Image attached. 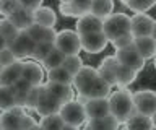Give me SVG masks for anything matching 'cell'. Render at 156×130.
I'll list each match as a JSON object with an SVG mask.
<instances>
[{"label":"cell","instance_id":"cell-1","mask_svg":"<svg viewBox=\"0 0 156 130\" xmlns=\"http://www.w3.org/2000/svg\"><path fill=\"white\" fill-rule=\"evenodd\" d=\"M73 86L81 96V103H85L86 99L109 98L111 96V86L101 76L99 70L93 69L90 65H83V69L73 76Z\"/></svg>","mask_w":156,"mask_h":130},{"label":"cell","instance_id":"cell-2","mask_svg":"<svg viewBox=\"0 0 156 130\" xmlns=\"http://www.w3.org/2000/svg\"><path fill=\"white\" fill-rule=\"evenodd\" d=\"M109 107L111 115L119 120V124H125L133 114H136L133 104V93L127 88H119L109 96Z\"/></svg>","mask_w":156,"mask_h":130},{"label":"cell","instance_id":"cell-3","mask_svg":"<svg viewBox=\"0 0 156 130\" xmlns=\"http://www.w3.org/2000/svg\"><path fill=\"white\" fill-rule=\"evenodd\" d=\"M102 31L107 36V39L111 42L117 39V37L129 34L132 33V20L129 15L125 13H112L111 16H107L104 20V25H102Z\"/></svg>","mask_w":156,"mask_h":130},{"label":"cell","instance_id":"cell-4","mask_svg":"<svg viewBox=\"0 0 156 130\" xmlns=\"http://www.w3.org/2000/svg\"><path fill=\"white\" fill-rule=\"evenodd\" d=\"M62 120L65 122V125H72V127H80L86 122L88 115H86V109H85V103H81L80 99L78 101H70V103L62 104L60 111Z\"/></svg>","mask_w":156,"mask_h":130},{"label":"cell","instance_id":"cell-5","mask_svg":"<svg viewBox=\"0 0 156 130\" xmlns=\"http://www.w3.org/2000/svg\"><path fill=\"white\" fill-rule=\"evenodd\" d=\"M54 46L63 55H76L81 51V36L76 31H72V30L58 31Z\"/></svg>","mask_w":156,"mask_h":130},{"label":"cell","instance_id":"cell-6","mask_svg":"<svg viewBox=\"0 0 156 130\" xmlns=\"http://www.w3.org/2000/svg\"><path fill=\"white\" fill-rule=\"evenodd\" d=\"M133 104L138 114L151 117L156 112V91L153 90H138L133 93Z\"/></svg>","mask_w":156,"mask_h":130},{"label":"cell","instance_id":"cell-7","mask_svg":"<svg viewBox=\"0 0 156 130\" xmlns=\"http://www.w3.org/2000/svg\"><path fill=\"white\" fill-rule=\"evenodd\" d=\"M115 57H117V60L120 62L122 67L133 70V72H136V73L145 69V62L146 60L140 55V52L136 51L135 46H129V47H125V49L117 51Z\"/></svg>","mask_w":156,"mask_h":130},{"label":"cell","instance_id":"cell-8","mask_svg":"<svg viewBox=\"0 0 156 130\" xmlns=\"http://www.w3.org/2000/svg\"><path fill=\"white\" fill-rule=\"evenodd\" d=\"M34 47H36V42H34V39H31V36L26 31H20L18 36L8 44V49L18 59H21V57H31L34 52Z\"/></svg>","mask_w":156,"mask_h":130},{"label":"cell","instance_id":"cell-9","mask_svg":"<svg viewBox=\"0 0 156 130\" xmlns=\"http://www.w3.org/2000/svg\"><path fill=\"white\" fill-rule=\"evenodd\" d=\"M99 73L101 76L106 80V83L111 86H117V78H119V73H120V70H122V65H120V62L117 60V57L115 55H109V57H106L104 60L101 62V65H99Z\"/></svg>","mask_w":156,"mask_h":130},{"label":"cell","instance_id":"cell-10","mask_svg":"<svg viewBox=\"0 0 156 130\" xmlns=\"http://www.w3.org/2000/svg\"><path fill=\"white\" fill-rule=\"evenodd\" d=\"M107 42H109V39L104 34V31L90 33V34L81 36V49L88 54H99L106 49Z\"/></svg>","mask_w":156,"mask_h":130},{"label":"cell","instance_id":"cell-11","mask_svg":"<svg viewBox=\"0 0 156 130\" xmlns=\"http://www.w3.org/2000/svg\"><path fill=\"white\" fill-rule=\"evenodd\" d=\"M130 20H132V34H133V37L151 36L154 20L148 13H135L133 16H130Z\"/></svg>","mask_w":156,"mask_h":130},{"label":"cell","instance_id":"cell-12","mask_svg":"<svg viewBox=\"0 0 156 130\" xmlns=\"http://www.w3.org/2000/svg\"><path fill=\"white\" fill-rule=\"evenodd\" d=\"M24 117V107L21 106H15L13 109L3 111L0 115V124H2V130H21Z\"/></svg>","mask_w":156,"mask_h":130},{"label":"cell","instance_id":"cell-13","mask_svg":"<svg viewBox=\"0 0 156 130\" xmlns=\"http://www.w3.org/2000/svg\"><path fill=\"white\" fill-rule=\"evenodd\" d=\"M85 109H86L88 120L98 119V117H104V115H109V114H111L109 98L86 99V101H85Z\"/></svg>","mask_w":156,"mask_h":130},{"label":"cell","instance_id":"cell-14","mask_svg":"<svg viewBox=\"0 0 156 130\" xmlns=\"http://www.w3.org/2000/svg\"><path fill=\"white\" fill-rule=\"evenodd\" d=\"M102 25H104V21L101 20V18L94 16L93 13H86V15L80 16L76 20V33L80 36L83 34H90V33H98V31H102Z\"/></svg>","mask_w":156,"mask_h":130},{"label":"cell","instance_id":"cell-15","mask_svg":"<svg viewBox=\"0 0 156 130\" xmlns=\"http://www.w3.org/2000/svg\"><path fill=\"white\" fill-rule=\"evenodd\" d=\"M23 64L24 62H15V64L3 67L2 73H0V86H13L16 81L21 80L23 75Z\"/></svg>","mask_w":156,"mask_h":130},{"label":"cell","instance_id":"cell-16","mask_svg":"<svg viewBox=\"0 0 156 130\" xmlns=\"http://www.w3.org/2000/svg\"><path fill=\"white\" fill-rule=\"evenodd\" d=\"M23 80H26L29 85L37 86L42 85V78H44V67L39 65L37 62H24L23 64Z\"/></svg>","mask_w":156,"mask_h":130},{"label":"cell","instance_id":"cell-17","mask_svg":"<svg viewBox=\"0 0 156 130\" xmlns=\"http://www.w3.org/2000/svg\"><path fill=\"white\" fill-rule=\"evenodd\" d=\"M8 20L12 21L20 31H28V28H31L34 25V12L20 7L8 16Z\"/></svg>","mask_w":156,"mask_h":130},{"label":"cell","instance_id":"cell-18","mask_svg":"<svg viewBox=\"0 0 156 130\" xmlns=\"http://www.w3.org/2000/svg\"><path fill=\"white\" fill-rule=\"evenodd\" d=\"M28 34L31 36V39H34L36 44L39 42H55V37H57V31L54 28H47V26H41V25H34L31 28H28Z\"/></svg>","mask_w":156,"mask_h":130},{"label":"cell","instance_id":"cell-19","mask_svg":"<svg viewBox=\"0 0 156 130\" xmlns=\"http://www.w3.org/2000/svg\"><path fill=\"white\" fill-rule=\"evenodd\" d=\"M46 91L51 96H54L57 101H60L62 104L73 101V96H75L72 86L60 85V83H52V81H47V83H46Z\"/></svg>","mask_w":156,"mask_h":130},{"label":"cell","instance_id":"cell-20","mask_svg":"<svg viewBox=\"0 0 156 130\" xmlns=\"http://www.w3.org/2000/svg\"><path fill=\"white\" fill-rule=\"evenodd\" d=\"M60 107H62V103H60V101H57L54 96H51V94L46 91V93H44V96L41 98V101H39V104H37V107H36V112L41 115V117H44V115L58 114Z\"/></svg>","mask_w":156,"mask_h":130},{"label":"cell","instance_id":"cell-21","mask_svg":"<svg viewBox=\"0 0 156 130\" xmlns=\"http://www.w3.org/2000/svg\"><path fill=\"white\" fill-rule=\"evenodd\" d=\"M133 46L136 47V51L140 52V55L145 60L154 59L156 55V41L151 36H143V37H135Z\"/></svg>","mask_w":156,"mask_h":130},{"label":"cell","instance_id":"cell-22","mask_svg":"<svg viewBox=\"0 0 156 130\" xmlns=\"http://www.w3.org/2000/svg\"><path fill=\"white\" fill-rule=\"evenodd\" d=\"M119 120L114 115H104V117H98L88 120L85 130H119Z\"/></svg>","mask_w":156,"mask_h":130},{"label":"cell","instance_id":"cell-23","mask_svg":"<svg viewBox=\"0 0 156 130\" xmlns=\"http://www.w3.org/2000/svg\"><path fill=\"white\" fill-rule=\"evenodd\" d=\"M34 23L41 26L54 28V25L57 23V15L51 7H41L34 12Z\"/></svg>","mask_w":156,"mask_h":130},{"label":"cell","instance_id":"cell-24","mask_svg":"<svg viewBox=\"0 0 156 130\" xmlns=\"http://www.w3.org/2000/svg\"><path fill=\"white\" fill-rule=\"evenodd\" d=\"M125 128L127 130H153L154 127H153V122H151V117L136 112L125 122Z\"/></svg>","mask_w":156,"mask_h":130},{"label":"cell","instance_id":"cell-25","mask_svg":"<svg viewBox=\"0 0 156 130\" xmlns=\"http://www.w3.org/2000/svg\"><path fill=\"white\" fill-rule=\"evenodd\" d=\"M91 13L104 21L114 13V0H94L91 5Z\"/></svg>","mask_w":156,"mask_h":130},{"label":"cell","instance_id":"cell-26","mask_svg":"<svg viewBox=\"0 0 156 130\" xmlns=\"http://www.w3.org/2000/svg\"><path fill=\"white\" fill-rule=\"evenodd\" d=\"M18 106L13 86H0V111H8Z\"/></svg>","mask_w":156,"mask_h":130},{"label":"cell","instance_id":"cell-27","mask_svg":"<svg viewBox=\"0 0 156 130\" xmlns=\"http://www.w3.org/2000/svg\"><path fill=\"white\" fill-rule=\"evenodd\" d=\"M47 81L72 86V85H73V76L68 73V72L63 69V67H57V69H52V70L47 72Z\"/></svg>","mask_w":156,"mask_h":130},{"label":"cell","instance_id":"cell-28","mask_svg":"<svg viewBox=\"0 0 156 130\" xmlns=\"http://www.w3.org/2000/svg\"><path fill=\"white\" fill-rule=\"evenodd\" d=\"M39 127L42 130H62L65 127V122L62 120L60 114H51V115H44L39 120Z\"/></svg>","mask_w":156,"mask_h":130},{"label":"cell","instance_id":"cell-29","mask_svg":"<svg viewBox=\"0 0 156 130\" xmlns=\"http://www.w3.org/2000/svg\"><path fill=\"white\" fill-rule=\"evenodd\" d=\"M13 90H15V93H16V101H18V106H21V107H24V104H26V99H28V96L29 93H31V90H33V85H29L26 80H20L16 81V83L13 85Z\"/></svg>","mask_w":156,"mask_h":130},{"label":"cell","instance_id":"cell-30","mask_svg":"<svg viewBox=\"0 0 156 130\" xmlns=\"http://www.w3.org/2000/svg\"><path fill=\"white\" fill-rule=\"evenodd\" d=\"M120 2L135 13H146L156 5V0H120Z\"/></svg>","mask_w":156,"mask_h":130},{"label":"cell","instance_id":"cell-31","mask_svg":"<svg viewBox=\"0 0 156 130\" xmlns=\"http://www.w3.org/2000/svg\"><path fill=\"white\" fill-rule=\"evenodd\" d=\"M44 93H46V85H37V86H33L31 93H29L28 99H26V104H24V109H33L36 111L39 101H41V98L44 96Z\"/></svg>","mask_w":156,"mask_h":130},{"label":"cell","instance_id":"cell-32","mask_svg":"<svg viewBox=\"0 0 156 130\" xmlns=\"http://www.w3.org/2000/svg\"><path fill=\"white\" fill-rule=\"evenodd\" d=\"M62 67H63V69H65L72 76H75L78 72L83 69V60H81V57L78 55V54H76V55H65Z\"/></svg>","mask_w":156,"mask_h":130},{"label":"cell","instance_id":"cell-33","mask_svg":"<svg viewBox=\"0 0 156 130\" xmlns=\"http://www.w3.org/2000/svg\"><path fill=\"white\" fill-rule=\"evenodd\" d=\"M18 33H20V30L8 20V18H2V20H0V34L7 39L8 44L18 36Z\"/></svg>","mask_w":156,"mask_h":130},{"label":"cell","instance_id":"cell-34","mask_svg":"<svg viewBox=\"0 0 156 130\" xmlns=\"http://www.w3.org/2000/svg\"><path fill=\"white\" fill-rule=\"evenodd\" d=\"M63 59H65V55H63L58 49H54L51 54L46 57V60L42 62V67H44L47 72L52 70V69H57V67H62Z\"/></svg>","mask_w":156,"mask_h":130},{"label":"cell","instance_id":"cell-35","mask_svg":"<svg viewBox=\"0 0 156 130\" xmlns=\"http://www.w3.org/2000/svg\"><path fill=\"white\" fill-rule=\"evenodd\" d=\"M54 49H55V46H54L52 42H39V44H36V47H34V52H33L31 57L37 62H44L46 57L51 54Z\"/></svg>","mask_w":156,"mask_h":130},{"label":"cell","instance_id":"cell-36","mask_svg":"<svg viewBox=\"0 0 156 130\" xmlns=\"http://www.w3.org/2000/svg\"><path fill=\"white\" fill-rule=\"evenodd\" d=\"M135 78H136V72L122 67V70L119 73V78H117V86H119V88H127L129 85L133 83Z\"/></svg>","mask_w":156,"mask_h":130},{"label":"cell","instance_id":"cell-37","mask_svg":"<svg viewBox=\"0 0 156 130\" xmlns=\"http://www.w3.org/2000/svg\"><path fill=\"white\" fill-rule=\"evenodd\" d=\"M16 8H20L18 0H0V15L5 18H8Z\"/></svg>","mask_w":156,"mask_h":130},{"label":"cell","instance_id":"cell-38","mask_svg":"<svg viewBox=\"0 0 156 130\" xmlns=\"http://www.w3.org/2000/svg\"><path fill=\"white\" fill-rule=\"evenodd\" d=\"M94 0H72L73 7H75V10L78 13V18L86 15V13H91V5Z\"/></svg>","mask_w":156,"mask_h":130},{"label":"cell","instance_id":"cell-39","mask_svg":"<svg viewBox=\"0 0 156 130\" xmlns=\"http://www.w3.org/2000/svg\"><path fill=\"white\" fill-rule=\"evenodd\" d=\"M133 41H135L133 34L129 33V34H124V36L114 39L112 41V46H114L115 51H120V49H125V47H129V46H133Z\"/></svg>","mask_w":156,"mask_h":130},{"label":"cell","instance_id":"cell-40","mask_svg":"<svg viewBox=\"0 0 156 130\" xmlns=\"http://www.w3.org/2000/svg\"><path fill=\"white\" fill-rule=\"evenodd\" d=\"M15 62H18V57L15 55L8 47H5V49L0 51V64H2L3 67H8V65L15 64Z\"/></svg>","mask_w":156,"mask_h":130},{"label":"cell","instance_id":"cell-41","mask_svg":"<svg viewBox=\"0 0 156 130\" xmlns=\"http://www.w3.org/2000/svg\"><path fill=\"white\" fill-rule=\"evenodd\" d=\"M58 12L62 13L63 16H76L78 18V13H76V10H75V7H73V3L72 2H65V3H60L58 5Z\"/></svg>","mask_w":156,"mask_h":130},{"label":"cell","instance_id":"cell-42","mask_svg":"<svg viewBox=\"0 0 156 130\" xmlns=\"http://www.w3.org/2000/svg\"><path fill=\"white\" fill-rule=\"evenodd\" d=\"M18 2H20V7L31 10V12H36L37 8H41L44 0H18Z\"/></svg>","mask_w":156,"mask_h":130},{"label":"cell","instance_id":"cell-43","mask_svg":"<svg viewBox=\"0 0 156 130\" xmlns=\"http://www.w3.org/2000/svg\"><path fill=\"white\" fill-rule=\"evenodd\" d=\"M37 127V122L34 120L31 115H28V114H24V117H23V124H21V130H34Z\"/></svg>","mask_w":156,"mask_h":130},{"label":"cell","instance_id":"cell-44","mask_svg":"<svg viewBox=\"0 0 156 130\" xmlns=\"http://www.w3.org/2000/svg\"><path fill=\"white\" fill-rule=\"evenodd\" d=\"M5 47H8V42H7V39H5L2 34H0V51L5 49Z\"/></svg>","mask_w":156,"mask_h":130},{"label":"cell","instance_id":"cell-45","mask_svg":"<svg viewBox=\"0 0 156 130\" xmlns=\"http://www.w3.org/2000/svg\"><path fill=\"white\" fill-rule=\"evenodd\" d=\"M151 37L156 41V20H154V25H153V31H151Z\"/></svg>","mask_w":156,"mask_h":130},{"label":"cell","instance_id":"cell-46","mask_svg":"<svg viewBox=\"0 0 156 130\" xmlns=\"http://www.w3.org/2000/svg\"><path fill=\"white\" fill-rule=\"evenodd\" d=\"M62 130H80V128H78V127H72V125H65Z\"/></svg>","mask_w":156,"mask_h":130},{"label":"cell","instance_id":"cell-47","mask_svg":"<svg viewBox=\"0 0 156 130\" xmlns=\"http://www.w3.org/2000/svg\"><path fill=\"white\" fill-rule=\"evenodd\" d=\"M151 122H153V127L156 128V112H154L153 115H151Z\"/></svg>","mask_w":156,"mask_h":130},{"label":"cell","instance_id":"cell-48","mask_svg":"<svg viewBox=\"0 0 156 130\" xmlns=\"http://www.w3.org/2000/svg\"><path fill=\"white\" fill-rule=\"evenodd\" d=\"M153 65H154V69H156V55H154V59H153Z\"/></svg>","mask_w":156,"mask_h":130},{"label":"cell","instance_id":"cell-49","mask_svg":"<svg viewBox=\"0 0 156 130\" xmlns=\"http://www.w3.org/2000/svg\"><path fill=\"white\" fill-rule=\"evenodd\" d=\"M65 2H72V0H60V3H65Z\"/></svg>","mask_w":156,"mask_h":130},{"label":"cell","instance_id":"cell-50","mask_svg":"<svg viewBox=\"0 0 156 130\" xmlns=\"http://www.w3.org/2000/svg\"><path fill=\"white\" fill-rule=\"evenodd\" d=\"M2 70H3V65H2V64H0V73H2Z\"/></svg>","mask_w":156,"mask_h":130},{"label":"cell","instance_id":"cell-51","mask_svg":"<svg viewBox=\"0 0 156 130\" xmlns=\"http://www.w3.org/2000/svg\"><path fill=\"white\" fill-rule=\"evenodd\" d=\"M34 130H42V128H41V127H39V124H37V127H36V128H34Z\"/></svg>","mask_w":156,"mask_h":130},{"label":"cell","instance_id":"cell-52","mask_svg":"<svg viewBox=\"0 0 156 130\" xmlns=\"http://www.w3.org/2000/svg\"><path fill=\"white\" fill-rule=\"evenodd\" d=\"M0 130H2V124H0Z\"/></svg>","mask_w":156,"mask_h":130}]
</instances>
